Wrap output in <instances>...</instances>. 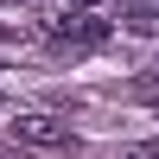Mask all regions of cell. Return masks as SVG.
Wrapping results in <instances>:
<instances>
[{"label":"cell","mask_w":159,"mask_h":159,"mask_svg":"<svg viewBox=\"0 0 159 159\" xmlns=\"http://www.w3.org/2000/svg\"><path fill=\"white\" fill-rule=\"evenodd\" d=\"M45 38H57V45H102L108 25H102V19H83V13H64V19H45Z\"/></svg>","instance_id":"1"},{"label":"cell","mask_w":159,"mask_h":159,"mask_svg":"<svg viewBox=\"0 0 159 159\" xmlns=\"http://www.w3.org/2000/svg\"><path fill=\"white\" fill-rule=\"evenodd\" d=\"M13 134L32 140V147H70V127L51 121V115H19V121H13Z\"/></svg>","instance_id":"2"},{"label":"cell","mask_w":159,"mask_h":159,"mask_svg":"<svg viewBox=\"0 0 159 159\" xmlns=\"http://www.w3.org/2000/svg\"><path fill=\"white\" fill-rule=\"evenodd\" d=\"M127 32H159V0H140L127 13Z\"/></svg>","instance_id":"3"},{"label":"cell","mask_w":159,"mask_h":159,"mask_svg":"<svg viewBox=\"0 0 159 159\" xmlns=\"http://www.w3.org/2000/svg\"><path fill=\"white\" fill-rule=\"evenodd\" d=\"M121 159H159V140H147V147H127Z\"/></svg>","instance_id":"4"},{"label":"cell","mask_w":159,"mask_h":159,"mask_svg":"<svg viewBox=\"0 0 159 159\" xmlns=\"http://www.w3.org/2000/svg\"><path fill=\"white\" fill-rule=\"evenodd\" d=\"M76 7H96V0H76Z\"/></svg>","instance_id":"5"}]
</instances>
